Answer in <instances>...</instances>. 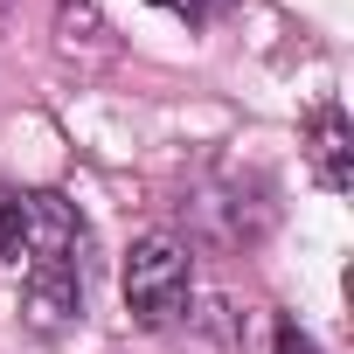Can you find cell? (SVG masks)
<instances>
[{
  "mask_svg": "<svg viewBox=\"0 0 354 354\" xmlns=\"http://www.w3.org/2000/svg\"><path fill=\"white\" fill-rule=\"evenodd\" d=\"M0 250L21 278H84L91 230L77 202L49 188H0Z\"/></svg>",
  "mask_w": 354,
  "mask_h": 354,
  "instance_id": "obj_1",
  "label": "cell"
},
{
  "mask_svg": "<svg viewBox=\"0 0 354 354\" xmlns=\"http://www.w3.org/2000/svg\"><path fill=\"white\" fill-rule=\"evenodd\" d=\"M188 299H195V257L181 236H139L132 257H125V313L146 326V333H167L188 319Z\"/></svg>",
  "mask_w": 354,
  "mask_h": 354,
  "instance_id": "obj_2",
  "label": "cell"
},
{
  "mask_svg": "<svg viewBox=\"0 0 354 354\" xmlns=\"http://www.w3.org/2000/svg\"><path fill=\"white\" fill-rule=\"evenodd\" d=\"M306 153H313V174L326 195H347L354 188V146H347V111L340 104H319L306 118Z\"/></svg>",
  "mask_w": 354,
  "mask_h": 354,
  "instance_id": "obj_3",
  "label": "cell"
},
{
  "mask_svg": "<svg viewBox=\"0 0 354 354\" xmlns=\"http://www.w3.org/2000/svg\"><path fill=\"white\" fill-rule=\"evenodd\" d=\"M21 319L42 340H63L84 319V278H21Z\"/></svg>",
  "mask_w": 354,
  "mask_h": 354,
  "instance_id": "obj_4",
  "label": "cell"
},
{
  "mask_svg": "<svg viewBox=\"0 0 354 354\" xmlns=\"http://www.w3.org/2000/svg\"><path fill=\"white\" fill-rule=\"evenodd\" d=\"M271 354H319V347H313V333H299L292 319H278V347Z\"/></svg>",
  "mask_w": 354,
  "mask_h": 354,
  "instance_id": "obj_5",
  "label": "cell"
}]
</instances>
